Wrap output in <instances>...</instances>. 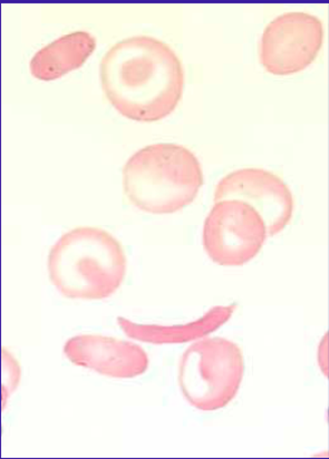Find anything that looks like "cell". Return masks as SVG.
Here are the masks:
<instances>
[{"mask_svg":"<svg viewBox=\"0 0 329 459\" xmlns=\"http://www.w3.org/2000/svg\"><path fill=\"white\" fill-rule=\"evenodd\" d=\"M123 190L136 208L152 214H172L188 206L203 186V167L186 146H145L123 168Z\"/></svg>","mask_w":329,"mask_h":459,"instance_id":"cell-3","label":"cell"},{"mask_svg":"<svg viewBox=\"0 0 329 459\" xmlns=\"http://www.w3.org/2000/svg\"><path fill=\"white\" fill-rule=\"evenodd\" d=\"M105 96L123 117L154 123L175 112L185 89V71L175 50L151 36L117 41L100 64Z\"/></svg>","mask_w":329,"mask_h":459,"instance_id":"cell-1","label":"cell"},{"mask_svg":"<svg viewBox=\"0 0 329 459\" xmlns=\"http://www.w3.org/2000/svg\"><path fill=\"white\" fill-rule=\"evenodd\" d=\"M64 353L75 366L111 378L139 377L148 371L149 356L143 348L121 339L80 334L67 341Z\"/></svg>","mask_w":329,"mask_h":459,"instance_id":"cell-8","label":"cell"},{"mask_svg":"<svg viewBox=\"0 0 329 459\" xmlns=\"http://www.w3.org/2000/svg\"><path fill=\"white\" fill-rule=\"evenodd\" d=\"M268 238L262 215L246 202H214L205 218L203 242L209 258L222 267H242L255 258Z\"/></svg>","mask_w":329,"mask_h":459,"instance_id":"cell-5","label":"cell"},{"mask_svg":"<svg viewBox=\"0 0 329 459\" xmlns=\"http://www.w3.org/2000/svg\"><path fill=\"white\" fill-rule=\"evenodd\" d=\"M126 268L121 242L95 227H77L63 234L48 261L50 281L70 299H107L122 286Z\"/></svg>","mask_w":329,"mask_h":459,"instance_id":"cell-2","label":"cell"},{"mask_svg":"<svg viewBox=\"0 0 329 459\" xmlns=\"http://www.w3.org/2000/svg\"><path fill=\"white\" fill-rule=\"evenodd\" d=\"M95 48L96 39L88 31L64 35L34 55L30 63L31 75L39 81L58 80L83 66Z\"/></svg>","mask_w":329,"mask_h":459,"instance_id":"cell-10","label":"cell"},{"mask_svg":"<svg viewBox=\"0 0 329 459\" xmlns=\"http://www.w3.org/2000/svg\"><path fill=\"white\" fill-rule=\"evenodd\" d=\"M244 375V353L236 342L221 337L204 338L191 344L182 356L179 385L196 410L214 411L234 401Z\"/></svg>","mask_w":329,"mask_h":459,"instance_id":"cell-4","label":"cell"},{"mask_svg":"<svg viewBox=\"0 0 329 459\" xmlns=\"http://www.w3.org/2000/svg\"><path fill=\"white\" fill-rule=\"evenodd\" d=\"M239 200L253 206L267 226L268 237L276 236L290 223L295 201L282 178L267 169H236L218 183L214 202Z\"/></svg>","mask_w":329,"mask_h":459,"instance_id":"cell-7","label":"cell"},{"mask_svg":"<svg viewBox=\"0 0 329 459\" xmlns=\"http://www.w3.org/2000/svg\"><path fill=\"white\" fill-rule=\"evenodd\" d=\"M237 305L217 306L203 318L186 325H159L135 324L118 316L117 324L127 337L153 344L182 343L207 337L230 320Z\"/></svg>","mask_w":329,"mask_h":459,"instance_id":"cell-9","label":"cell"},{"mask_svg":"<svg viewBox=\"0 0 329 459\" xmlns=\"http://www.w3.org/2000/svg\"><path fill=\"white\" fill-rule=\"evenodd\" d=\"M324 27L318 17L292 12L269 22L259 44L262 65L273 75H290L306 70L323 46Z\"/></svg>","mask_w":329,"mask_h":459,"instance_id":"cell-6","label":"cell"}]
</instances>
